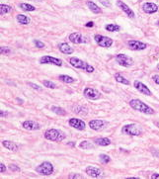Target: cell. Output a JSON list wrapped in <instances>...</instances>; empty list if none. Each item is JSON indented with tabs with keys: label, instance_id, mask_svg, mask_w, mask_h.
<instances>
[{
	"label": "cell",
	"instance_id": "cell-1",
	"mask_svg": "<svg viewBox=\"0 0 159 179\" xmlns=\"http://www.w3.org/2000/svg\"><path fill=\"white\" fill-rule=\"evenodd\" d=\"M130 106L136 111H139L141 113L147 114V115H152L154 114V110L150 108L147 104L143 103L142 101L139 99H132L130 101Z\"/></svg>",
	"mask_w": 159,
	"mask_h": 179
},
{
	"label": "cell",
	"instance_id": "cell-2",
	"mask_svg": "<svg viewBox=\"0 0 159 179\" xmlns=\"http://www.w3.org/2000/svg\"><path fill=\"white\" fill-rule=\"evenodd\" d=\"M45 138L51 142H62V140L66 138L65 134L61 132V130H57V129H49L45 132Z\"/></svg>",
	"mask_w": 159,
	"mask_h": 179
},
{
	"label": "cell",
	"instance_id": "cell-3",
	"mask_svg": "<svg viewBox=\"0 0 159 179\" xmlns=\"http://www.w3.org/2000/svg\"><path fill=\"white\" fill-rule=\"evenodd\" d=\"M69 62H70V65L72 66L75 67V69H83V70L87 71V72H90V73L94 71V67L92 65H90L89 63L81 61V59L77 58H70Z\"/></svg>",
	"mask_w": 159,
	"mask_h": 179
},
{
	"label": "cell",
	"instance_id": "cell-4",
	"mask_svg": "<svg viewBox=\"0 0 159 179\" xmlns=\"http://www.w3.org/2000/svg\"><path fill=\"white\" fill-rule=\"evenodd\" d=\"M36 170H37L38 173L42 174V175L48 176V175H50V174H53L54 166L50 162H49V161H45V162H43L42 164L39 165L36 168Z\"/></svg>",
	"mask_w": 159,
	"mask_h": 179
},
{
	"label": "cell",
	"instance_id": "cell-5",
	"mask_svg": "<svg viewBox=\"0 0 159 179\" xmlns=\"http://www.w3.org/2000/svg\"><path fill=\"white\" fill-rule=\"evenodd\" d=\"M122 132H123V134L130 135V136H140L141 133H142L140 128L135 124H130V125L123 127Z\"/></svg>",
	"mask_w": 159,
	"mask_h": 179
},
{
	"label": "cell",
	"instance_id": "cell-6",
	"mask_svg": "<svg viewBox=\"0 0 159 179\" xmlns=\"http://www.w3.org/2000/svg\"><path fill=\"white\" fill-rule=\"evenodd\" d=\"M116 62L124 67H130L134 65V59L124 54H119L116 55Z\"/></svg>",
	"mask_w": 159,
	"mask_h": 179
},
{
	"label": "cell",
	"instance_id": "cell-7",
	"mask_svg": "<svg viewBox=\"0 0 159 179\" xmlns=\"http://www.w3.org/2000/svg\"><path fill=\"white\" fill-rule=\"evenodd\" d=\"M94 39H95L97 45L102 47V48H110L113 45V40L109 37L102 36V35H95Z\"/></svg>",
	"mask_w": 159,
	"mask_h": 179
},
{
	"label": "cell",
	"instance_id": "cell-8",
	"mask_svg": "<svg viewBox=\"0 0 159 179\" xmlns=\"http://www.w3.org/2000/svg\"><path fill=\"white\" fill-rule=\"evenodd\" d=\"M40 62L42 63V65H57V66L62 65L61 59L50 57V55H46V57H43L40 59Z\"/></svg>",
	"mask_w": 159,
	"mask_h": 179
},
{
	"label": "cell",
	"instance_id": "cell-9",
	"mask_svg": "<svg viewBox=\"0 0 159 179\" xmlns=\"http://www.w3.org/2000/svg\"><path fill=\"white\" fill-rule=\"evenodd\" d=\"M83 94L86 98H88L90 100H97L101 97V93L99 92L97 89L90 88V87L84 89Z\"/></svg>",
	"mask_w": 159,
	"mask_h": 179
},
{
	"label": "cell",
	"instance_id": "cell-10",
	"mask_svg": "<svg viewBox=\"0 0 159 179\" xmlns=\"http://www.w3.org/2000/svg\"><path fill=\"white\" fill-rule=\"evenodd\" d=\"M128 48L132 50H142L146 49V44H144L142 42L139 41H135V40H131L128 42Z\"/></svg>",
	"mask_w": 159,
	"mask_h": 179
},
{
	"label": "cell",
	"instance_id": "cell-11",
	"mask_svg": "<svg viewBox=\"0 0 159 179\" xmlns=\"http://www.w3.org/2000/svg\"><path fill=\"white\" fill-rule=\"evenodd\" d=\"M68 124H69L70 127L74 128V129H76V130H79V131H83L85 129V127H86L84 121L80 120V119H76V118L69 119Z\"/></svg>",
	"mask_w": 159,
	"mask_h": 179
},
{
	"label": "cell",
	"instance_id": "cell-12",
	"mask_svg": "<svg viewBox=\"0 0 159 179\" xmlns=\"http://www.w3.org/2000/svg\"><path fill=\"white\" fill-rule=\"evenodd\" d=\"M134 85H135V87L136 88V90H139L140 93H142V94L146 95V96L151 95V91H150L149 88L145 84H143L142 82L139 81V80H135Z\"/></svg>",
	"mask_w": 159,
	"mask_h": 179
},
{
	"label": "cell",
	"instance_id": "cell-13",
	"mask_svg": "<svg viewBox=\"0 0 159 179\" xmlns=\"http://www.w3.org/2000/svg\"><path fill=\"white\" fill-rule=\"evenodd\" d=\"M22 126L26 130H29V131H36V130L41 129L40 124L37 123L36 121H32V120H28V121L23 122Z\"/></svg>",
	"mask_w": 159,
	"mask_h": 179
},
{
	"label": "cell",
	"instance_id": "cell-14",
	"mask_svg": "<svg viewBox=\"0 0 159 179\" xmlns=\"http://www.w3.org/2000/svg\"><path fill=\"white\" fill-rule=\"evenodd\" d=\"M117 5H118V7H120L121 9L126 13L130 18H135V12L132 11L130 7H128L126 3H124L123 1H121V0H118L117 1Z\"/></svg>",
	"mask_w": 159,
	"mask_h": 179
},
{
	"label": "cell",
	"instance_id": "cell-15",
	"mask_svg": "<svg viewBox=\"0 0 159 179\" xmlns=\"http://www.w3.org/2000/svg\"><path fill=\"white\" fill-rule=\"evenodd\" d=\"M69 41L73 44H83L86 43V39L79 33H72L69 35Z\"/></svg>",
	"mask_w": 159,
	"mask_h": 179
},
{
	"label": "cell",
	"instance_id": "cell-16",
	"mask_svg": "<svg viewBox=\"0 0 159 179\" xmlns=\"http://www.w3.org/2000/svg\"><path fill=\"white\" fill-rule=\"evenodd\" d=\"M142 10L147 14H152L158 11V6L154 3L146 2L142 5Z\"/></svg>",
	"mask_w": 159,
	"mask_h": 179
},
{
	"label": "cell",
	"instance_id": "cell-17",
	"mask_svg": "<svg viewBox=\"0 0 159 179\" xmlns=\"http://www.w3.org/2000/svg\"><path fill=\"white\" fill-rule=\"evenodd\" d=\"M106 123L102 120H92L89 122V127L94 131H100L105 127Z\"/></svg>",
	"mask_w": 159,
	"mask_h": 179
},
{
	"label": "cell",
	"instance_id": "cell-18",
	"mask_svg": "<svg viewBox=\"0 0 159 179\" xmlns=\"http://www.w3.org/2000/svg\"><path fill=\"white\" fill-rule=\"evenodd\" d=\"M85 171L89 176L94 177V178H97L102 174L101 170L99 168H97V167H94V166H88V167L86 168Z\"/></svg>",
	"mask_w": 159,
	"mask_h": 179
},
{
	"label": "cell",
	"instance_id": "cell-19",
	"mask_svg": "<svg viewBox=\"0 0 159 179\" xmlns=\"http://www.w3.org/2000/svg\"><path fill=\"white\" fill-rule=\"evenodd\" d=\"M58 49L64 54H73V49H72L68 44H66V43H61V44H59L58 45Z\"/></svg>",
	"mask_w": 159,
	"mask_h": 179
},
{
	"label": "cell",
	"instance_id": "cell-20",
	"mask_svg": "<svg viewBox=\"0 0 159 179\" xmlns=\"http://www.w3.org/2000/svg\"><path fill=\"white\" fill-rule=\"evenodd\" d=\"M2 144H3L4 147H6L7 150H10L12 151H18V148H19V147L17 146L15 143L10 142V140H3Z\"/></svg>",
	"mask_w": 159,
	"mask_h": 179
},
{
	"label": "cell",
	"instance_id": "cell-21",
	"mask_svg": "<svg viewBox=\"0 0 159 179\" xmlns=\"http://www.w3.org/2000/svg\"><path fill=\"white\" fill-rule=\"evenodd\" d=\"M87 6L89 7V9L91 10L93 13H95V14H100L102 13V10H101V8L97 6V4H95L93 1H87Z\"/></svg>",
	"mask_w": 159,
	"mask_h": 179
},
{
	"label": "cell",
	"instance_id": "cell-22",
	"mask_svg": "<svg viewBox=\"0 0 159 179\" xmlns=\"http://www.w3.org/2000/svg\"><path fill=\"white\" fill-rule=\"evenodd\" d=\"M17 19V22L21 25H28L30 23V18L27 17L26 15H23V14H18L16 17Z\"/></svg>",
	"mask_w": 159,
	"mask_h": 179
},
{
	"label": "cell",
	"instance_id": "cell-23",
	"mask_svg": "<svg viewBox=\"0 0 159 179\" xmlns=\"http://www.w3.org/2000/svg\"><path fill=\"white\" fill-rule=\"evenodd\" d=\"M95 143L98 144V146L107 147V146H110L111 144V140L108 138H99V139L95 140Z\"/></svg>",
	"mask_w": 159,
	"mask_h": 179
},
{
	"label": "cell",
	"instance_id": "cell-24",
	"mask_svg": "<svg viewBox=\"0 0 159 179\" xmlns=\"http://www.w3.org/2000/svg\"><path fill=\"white\" fill-rule=\"evenodd\" d=\"M58 79L61 80L62 82H65V83H73V82H75V79L73 77H71V76H69V75H65V74L59 75Z\"/></svg>",
	"mask_w": 159,
	"mask_h": 179
},
{
	"label": "cell",
	"instance_id": "cell-25",
	"mask_svg": "<svg viewBox=\"0 0 159 179\" xmlns=\"http://www.w3.org/2000/svg\"><path fill=\"white\" fill-rule=\"evenodd\" d=\"M20 8L24 11H29V12H32V11L36 10L35 7H34L33 5H31V4H28V3H21Z\"/></svg>",
	"mask_w": 159,
	"mask_h": 179
},
{
	"label": "cell",
	"instance_id": "cell-26",
	"mask_svg": "<svg viewBox=\"0 0 159 179\" xmlns=\"http://www.w3.org/2000/svg\"><path fill=\"white\" fill-rule=\"evenodd\" d=\"M115 79H116V81L119 82V83H123V84H126V85H130V81L127 79V78H124V76H122L121 74H116L115 75Z\"/></svg>",
	"mask_w": 159,
	"mask_h": 179
},
{
	"label": "cell",
	"instance_id": "cell-27",
	"mask_svg": "<svg viewBox=\"0 0 159 179\" xmlns=\"http://www.w3.org/2000/svg\"><path fill=\"white\" fill-rule=\"evenodd\" d=\"M106 30L108 32H118L121 30V27H120L119 25H116V24H109L106 26Z\"/></svg>",
	"mask_w": 159,
	"mask_h": 179
},
{
	"label": "cell",
	"instance_id": "cell-28",
	"mask_svg": "<svg viewBox=\"0 0 159 179\" xmlns=\"http://www.w3.org/2000/svg\"><path fill=\"white\" fill-rule=\"evenodd\" d=\"M11 10H12L11 6H8L6 4H1V5H0V15L1 16L8 13V12H10Z\"/></svg>",
	"mask_w": 159,
	"mask_h": 179
},
{
	"label": "cell",
	"instance_id": "cell-29",
	"mask_svg": "<svg viewBox=\"0 0 159 179\" xmlns=\"http://www.w3.org/2000/svg\"><path fill=\"white\" fill-rule=\"evenodd\" d=\"M79 147L82 148V150H89V148H93L94 146L90 142H87V140H83V142L80 143Z\"/></svg>",
	"mask_w": 159,
	"mask_h": 179
},
{
	"label": "cell",
	"instance_id": "cell-30",
	"mask_svg": "<svg viewBox=\"0 0 159 179\" xmlns=\"http://www.w3.org/2000/svg\"><path fill=\"white\" fill-rule=\"evenodd\" d=\"M51 111H53L54 113H55V114H57V115H65L66 114V112L64 111L62 108H61V107H57V106H51Z\"/></svg>",
	"mask_w": 159,
	"mask_h": 179
},
{
	"label": "cell",
	"instance_id": "cell-31",
	"mask_svg": "<svg viewBox=\"0 0 159 179\" xmlns=\"http://www.w3.org/2000/svg\"><path fill=\"white\" fill-rule=\"evenodd\" d=\"M99 158H100V161L102 163H109L110 161H111V157L109 155H104V153H102V155H99Z\"/></svg>",
	"mask_w": 159,
	"mask_h": 179
},
{
	"label": "cell",
	"instance_id": "cell-32",
	"mask_svg": "<svg viewBox=\"0 0 159 179\" xmlns=\"http://www.w3.org/2000/svg\"><path fill=\"white\" fill-rule=\"evenodd\" d=\"M43 84H44L45 87H48V88H50V89L57 88V85H55L54 82L49 81V80H44V81H43Z\"/></svg>",
	"mask_w": 159,
	"mask_h": 179
},
{
	"label": "cell",
	"instance_id": "cell-33",
	"mask_svg": "<svg viewBox=\"0 0 159 179\" xmlns=\"http://www.w3.org/2000/svg\"><path fill=\"white\" fill-rule=\"evenodd\" d=\"M0 52H1V54H4V55H8V54H10L11 50H10L9 48H7V47H1V50H0Z\"/></svg>",
	"mask_w": 159,
	"mask_h": 179
},
{
	"label": "cell",
	"instance_id": "cell-34",
	"mask_svg": "<svg viewBox=\"0 0 159 179\" xmlns=\"http://www.w3.org/2000/svg\"><path fill=\"white\" fill-rule=\"evenodd\" d=\"M34 43H35L36 47H37V48H39V49H44L46 47L44 43L41 42V41H39V40H35V41H34Z\"/></svg>",
	"mask_w": 159,
	"mask_h": 179
},
{
	"label": "cell",
	"instance_id": "cell-35",
	"mask_svg": "<svg viewBox=\"0 0 159 179\" xmlns=\"http://www.w3.org/2000/svg\"><path fill=\"white\" fill-rule=\"evenodd\" d=\"M9 169L12 170V171H20V168L15 164H10L9 165Z\"/></svg>",
	"mask_w": 159,
	"mask_h": 179
},
{
	"label": "cell",
	"instance_id": "cell-36",
	"mask_svg": "<svg viewBox=\"0 0 159 179\" xmlns=\"http://www.w3.org/2000/svg\"><path fill=\"white\" fill-rule=\"evenodd\" d=\"M28 85H29V86H31L32 88L36 89V90H42V88H41L40 86H39V85H37V84H34V83L29 82V83H28Z\"/></svg>",
	"mask_w": 159,
	"mask_h": 179
},
{
	"label": "cell",
	"instance_id": "cell-37",
	"mask_svg": "<svg viewBox=\"0 0 159 179\" xmlns=\"http://www.w3.org/2000/svg\"><path fill=\"white\" fill-rule=\"evenodd\" d=\"M99 1H100L103 4V5L106 6V7H110L111 6V3L108 1V0H99Z\"/></svg>",
	"mask_w": 159,
	"mask_h": 179
},
{
	"label": "cell",
	"instance_id": "cell-38",
	"mask_svg": "<svg viewBox=\"0 0 159 179\" xmlns=\"http://www.w3.org/2000/svg\"><path fill=\"white\" fill-rule=\"evenodd\" d=\"M68 177H69L70 179H72V178H83V176L82 175H80V174H70V175L69 176H68Z\"/></svg>",
	"mask_w": 159,
	"mask_h": 179
},
{
	"label": "cell",
	"instance_id": "cell-39",
	"mask_svg": "<svg viewBox=\"0 0 159 179\" xmlns=\"http://www.w3.org/2000/svg\"><path fill=\"white\" fill-rule=\"evenodd\" d=\"M152 79H153L154 82L159 85V75H153L152 76Z\"/></svg>",
	"mask_w": 159,
	"mask_h": 179
},
{
	"label": "cell",
	"instance_id": "cell-40",
	"mask_svg": "<svg viewBox=\"0 0 159 179\" xmlns=\"http://www.w3.org/2000/svg\"><path fill=\"white\" fill-rule=\"evenodd\" d=\"M5 171H6V166L4 165L3 163H1V164H0V172L3 173V172H5Z\"/></svg>",
	"mask_w": 159,
	"mask_h": 179
},
{
	"label": "cell",
	"instance_id": "cell-41",
	"mask_svg": "<svg viewBox=\"0 0 159 179\" xmlns=\"http://www.w3.org/2000/svg\"><path fill=\"white\" fill-rule=\"evenodd\" d=\"M151 179H159V173H154L151 175Z\"/></svg>",
	"mask_w": 159,
	"mask_h": 179
},
{
	"label": "cell",
	"instance_id": "cell-42",
	"mask_svg": "<svg viewBox=\"0 0 159 179\" xmlns=\"http://www.w3.org/2000/svg\"><path fill=\"white\" fill-rule=\"evenodd\" d=\"M85 26H86V27H90V28H91V27L94 26V23H93V22H88V23H86V24H85Z\"/></svg>",
	"mask_w": 159,
	"mask_h": 179
},
{
	"label": "cell",
	"instance_id": "cell-43",
	"mask_svg": "<svg viewBox=\"0 0 159 179\" xmlns=\"http://www.w3.org/2000/svg\"><path fill=\"white\" fill-rule=\"evenodd\" d=\"M7 115H8V113H7V112H4V111H2V110H1V112H0V116H1V117H6Z\"/></svg>",
	"mask_w": 159,
	"mask_h": 179
},
{
	"label": "cell",
	"instance_id": "cell-44",
	"mask_svg": "<svg viewBox=\"0 0 159 179\" xmlns=\"http://www.w3.org/2000/svg\"><path fill=\"white\" fill-rule=\"evenodd\" d=\"M68 144H69L70 147H75V144H74V143H72V142H69V143H68Z\"/></svg>",
	"mask_w": 159,
	"mask_h": 179
},
{
	"label": "cell",
	"instance_id": "cell-45",
	"mask_svg": "<svg viewBox=\"0 0 159 179\" xmlns=\"http://www.w3.org/2000/svg\"><path fill=\"white\" fill-rule=\"evenodd\" d=\"M157 69H159V63H158V65H157Z\"/></svg>",
	"mask_w": 159,
	"mask_h": 179
},
{
	"label": "cell",
	"instance_id": "cell-46",
	"mask_svg": "<svg viewBox=\"0 0 159 179\" xmlns=\"http://www.w3.org/2000/svg\"><path fill=\"white\" fill-rule=\"evenodd\" d=\"M157 24H158V25H159V22H157Z\"/></svg>",
	"mask_w": 159,
	"mask_h": 179
}]
</instances>
